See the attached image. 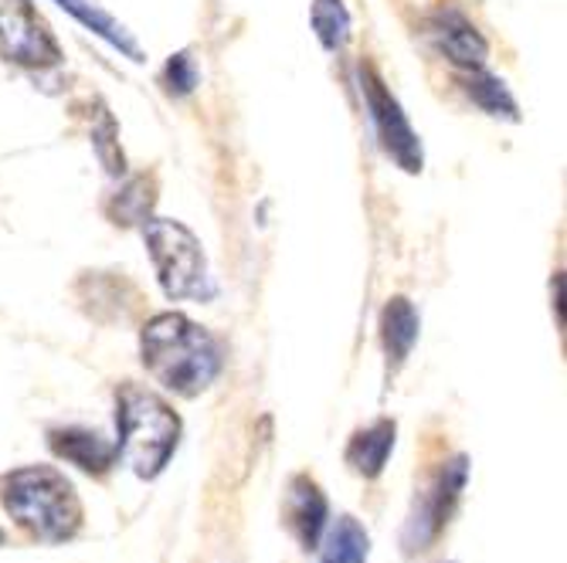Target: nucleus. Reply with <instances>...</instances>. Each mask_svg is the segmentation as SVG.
Listing matches in <instances>:
<instances>
[{"instance_id": "1", "label": "nucleus", "mask_w": 567, "mask_h": 563, "mask_svg": "<svg viewBox=\"0 0 567 563\" xmlns=\"http://www.w3.org/2000/svg\"><path fill=\"white\" fill-rule=\"evenodd\" d=\"M140 356L146 374L177 397L204 394L225 364L218 340L184 313L153 316L140 333Z\"/></svg>"}, {"instance_id": "2", "label": "nucleus", "mask_w": 567, "mask_h": 563, "mask_svg": "<svg viewBox=\"0 0 567 563\" xmlns=\"http://www.w3.org/2000/svg\"><path fill=\"white\" fill-rule=\"evenodd\" d=\"M0 505L8 517L41 543H65L82 530V499L55 466H24L0 479Z\"/></svg>"}, {"instance_id": "3", "label": "nucleus", "mask_w": 567, "mask_h": 563, "mask_svg": "<svg viewBox=\"0 0 567 563\" xmlns=\"http://www.w3.org/2000/svg\"><path fill=\"white\" fill-rule=\"evenodd\" d=\"M116 455L133 476L157 479L171 466L184 425L161 394L126 380L116 390Z\"/></svg>"}, {"instance_id": "4", "label": "nucleus", "mask_w": 567, "mask_h": 563, "mask_svg": "<svg viewBox=\"0 0 567 563\" xmlns=\"http://www.w3.org/2000/svg\"><path fill=\"white\" fill-rule=\"evenodd\" d=\"M143 241L157 269V279L167 292V299H187V302H208L215 295V282L208 275V259L190 228L171 218H146L143 221Z\"/></svg>"}, {"instance_id": "5", "label": "nucleus", "mask_w": 567, "mask_h": 563, "mask_svg": "<svg viewBox=\"0 0 567 563\" xmlns=\"http://www.w3.org/2000/svg\"><path fill=\"white\" fill-rule=\"evenodd\" d=\"M466 486H470V458L466 455H455V458H449V462H442L439 476L419 492L415 509H411V517L404 523V533H401L404 553L432 550V543L452 523Z\"/></svg>"}, {"instance_id": "6", "label": "nucleus", "mask_w": 567, "mask_h": 563, "mask_svg": "<svg viewBox=\"0 0 567 563\" xmlns=\"http://www.w3.org/2000/svg\"><path fill=\"white\" fill-rule=\"evenodd\" d=\"M357 79H360V95H364L371 126H374L384 153L404 174H422V164H425L422 139H419L415 129H411V123H408V116L401 110V102L391 95V88L384 85V79L371 65H360Z\"/></svg>"}, {"instance_id": "7", "label": "nucleus", "mask_w": 567, "mask_h": 563, "mask_svg": "<svg viewBox=\"0 0 567 563\" xmlns=\"http://www.w3.org/2000/svg\"><path fill=\"white\" fill-rule=\"evenodd\" d=\"M0 59L21 69H55L62 48L31 0H0Z\"/></svg>"}, {"instance_id": "8", "label": "nucleus", "mask_w": 567, "mask_h": 563, "mask_svg": "<svg viewBox=\"0 0 567 563\" xmlns=\"http://www.w3.org/2000/svg\"><path fill=\"white\" fill-rule=\"evenodd\" d=\"M282 523L306 553L320 550V540L330 526V505H327L323 489L309 476H296L289 482L286 499H282Z\"/></svg>"}, {"instance_id": "9", "label": "nucleus", "mask_w": 567, "mask_h": 563, "mask_svg": "<svg viewBox=\"0 0 567 563\" xmlns=\"http://www.w3.org/2000/svg\"><path fill=\"white\" fill-rule=\"evenodd\" d=\"M429 38L439 48V55H445L455 69L470 72V69H483L486 55H489V44L486 38L476 31V24L462 14L458 8H439L429 18Z\"/></svg>"}, {"instance_id": "10", "label": "nucleus", "mask_w": 567, "mask_h": 563, "mask_svg": "<svg viewBox=\"0 0 567 563\" xmlns=\"http://www.w3.org/2000/svg\"><path fill=\"white\" fill-rule=\"evenodd\" d=\"M48 445L51 451H55L59 458H65V462H72L75 469H82L85 476H110L113 466L120 462L116 455V445H110L102 435L95 431H85V428H55L48 431Z\"/></svg>"}, {"instance_id": "11", "label": "nucleus", "mask_w": 567, "mask_h": 563, "mask_svg": "<svg viewBox=\"0 0 567 563\" xmlns=\"http://www.w3.org/2000/svg\"><path fill=\"white\" fill-rule=\"evenodd\" d=\"M419 340V313L404 295H394L384 313H381V343H384V356H388V371L398 374L401 364L411 356V346Z\"/></svg>"}, {"instance_id": "12", "label": "nucleus", "mask_w": 567, "mask_h": 563, "mask_svg": "<svg viewBox=\"0 0 567 563\" xmlns=\"http://www.w3.org/2000/svg\"><path fill=\"white\" fill-rule=\"evenodd\" d=\"M394 435H398V425L381 418L374 421L371 428L364 431H357L347 445V466L357 472V476H364V479H378L388 466V458L394 451Z\"/></svg>"}, {"instance_id": "13", "label": "nucleus", "mask_w": 567, "mask_h": 563, "mask_svg": "<svg viewBox=\"0 0 567 563\" xmlns=\"http://www.w3.org/2000/svg\"><path fill=\"white\" fill-rule=\"evenodd\" d=\"M55 4L62 8V11H69L82 28H89L92 34H99L102 41H110L116 51H123V55L130 59V62H143V48H140V41L106 11L102 4H95V0H55Z\"/></svg>"}, {"instance_id": "14", "label": "nucleus", "mask_w": 567, "mask_h": 563, "mask_svg": "<svg viewBox=\"0 0 567 563\" xmlns=\"http://www.w3.org/2000/svg\"><path fill=\"white\" fill-rule=\"evenodd\" d=\"M320 563H368L371 536L353 517H340L327 526L320 540Z\"/></svg>"}, {"instance_id": "15", "label": "nucleus", "mask_w": 567, "mask_h": 563, "mask_svg": "<svg viewBox=\"0 0 567 563\" xmlns=\"http://www.w3.org/2000/svg\"><path fill=\"white\" fill-rule=\"evenodd\" d=\"M462 88H466V95L476 102V106L489 116H503V119H513L517 123L520 113H517V102H513L509 88L503 85V79L489 75L486 69H470L466 79H462Z\"/></svg>"}, {"instance_id": "16", "label": "nucleus", "mask_w": 567, "mask_h": 563, "mask_svg": "<svg viewBox=\"0 0 567 563\" xmlns=\"http://www.w3.org/2000/svg\"><path fill=\"white\" fill-rule=\"evenodd\" d=\"M89 126H92V146L99 153L102 167H106L113 177H120L126 170V160H123V149H120V129L110 116V110L95 102V110L89 113Z\"/></svg>"}, {"instance_id": "17", "label": "nucleus", "mask_w": 567, "mask_h": 563, "mask_svg": "<svg viewBox=\"0 0 567 563\" xmlns=\"http://www.w3.org/2000/svg\"><path fill=\"white\" fill-rule=\"evenodd\" d=\"M313 31L327 51H340L350 41V14L343 8V0H313Z\"/></svg>"}, {"instance_id": "18", "label": "nucleus", "mask_w": 567, "mask_h": 563, "mask_svg": "<svg viewBox=\"0 0 567 563\" xmlns=\"http://www.w3.org/2000/svg\"><path fill=\"white\" fill-rule=\"evenodd\" d=\"M153 208V184L146 177H136L123 187V194L116 197V225H136V221H146Z\"/></svg>"}, {"instance_id": "19", "label": "nucleus", "mask_w": 567, "mask_h": 563, "mask_svg": "<svg viewBox=\"0 0 567 563\" xmlns=\"http://www.w3.org/2000/svg\"><path fill=\"white\" fill-rule=\"evenodd\" d=\"M200 82V72H197V62L190 51H177V55H171L167 69H164V85L174 98H184L197 88Z\"/></svg>"}, {"instance_id": "20", "label": "nucleus", "mask_w": 567, "mask_h": 563, "mask_svg": "<svg viewBox=\"0 0 567 563\" xmlns=\"http://www.w3.org/2000/svg\"><path fill=\"white\" fill-rule=\"evenodd\" d=\"M4 536H8V533H4V530H0V543H4Z\"/></svg>"}]
</instances>
